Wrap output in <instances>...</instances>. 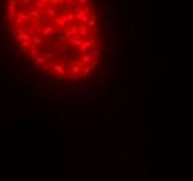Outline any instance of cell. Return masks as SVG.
I'll list each match as a JSON object with an SVG mask.
<instances>
[{"instance_id": "1", "label": "cell", "mask_w": 193, "mask_h": 181, "mask_svg": "<svg viewBox=\"0 0 193 181\" xmlns=\"http://www.w3.org/2000/svg\"><path fill=\"white\" fill-rule=\"evenodd\" d=\"M108 18L93 0H0V48L31 87L90 92L108 60Z\"/></svg>"}]
</instances>
